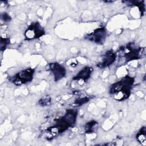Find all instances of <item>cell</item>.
Listing matches in <instances>:
<instances>
[{
    "label": "cell",
    "mask_w": 146,
    "mask_h": 146,
    "mask_svg": "<svg viewBox=\"0 0 146 146\" xmlns=\"http://www.w3.org/2000/svg\"><path fill=\"white\" fill-rule=\"evenodd\" d=\"M116 54L112 50L106 51L102 55L101 60L96 64L100 68H104L112 65L116 59Z\"/></svg>",
    "instance_id": "ba28073f"
},
{
    "label": "cell",
    "mask_w": 146,
    "mask_h": 146,
    "mask_svg": "<svg viewBox=\"0 0 146 146\" xmlns=\"http://www.w3.org/2000/svg\"><path fill=\"white\" fill-rule=\"evenodd\" d=\"M1 19L3 20L5 22H9L11 21V18L7 13H3L1 14Z\"/></svg>",
    "instance_id": "2e32d148"
},
{
    "label": "cell",
    "mask_w": 146,
    "mask_h": 146,
    "mask_svg": "<svg viewBox=\"0 0 146 146\" xmlns=\"http://www.w3.org/2000/svg\"><path fill=\"white\" fill-rule=\"evenodd\" d=\"M51 102V97L49 96H44L42 97L38 102V104L40 106H48L50 105Z\"/></svg>",
    "instance_id": "4fadbf2b"
},
{
    "label": "cell",
    "mask_w": 146,
    "mask_h": 146,
    "mask_svg": "<svg viewBox=\"0 0 146 146\" xmlns=\"http://www.w3.org/2000/svg\"><path fill=\"white\" fill-rule=\"evenodd\" d=\"M10 44L9 38H1V51H5L7 46Z\"/></svg>",
    "instance_id": "5bb4252c"
},
{
    "label": "cell",
    "mask_w": 146,
    "mask_h": 146,
    "mask_svg": "<svg viewBox=\"0 0 146 146\" xmlns=\"http://www.w3.org/2000/svg\"><path fill=\"white\" fill-rule=\"evenodd\" d=\"M77 116V110L72 108L67 109L64 115L57 119L55 123L48 127L46 131L53 136L60 134L68 128L74 127L76 121Z\"/></svg>",
    "instance_id": "6da1fadb"
},
{
    "label": "cell",
    "mask_w": 146,
    "mask_h": 146,
    "mask_svg": "<svg viewBox=\"0 0 146 146\" xmlns=\"http://www.w3.org/2000/svg\"><path fill=\"white\" fill-rule=\"evenodd\" d=\"M35 72V69L26 68L17 72L13 76L9 78V81L16 86H21L26 84L33 80Z\"/></svg>",
    "instance_id": "3957f363"
},
{
    "label": "cell",
    "mask_w": 146,
    "mask_h": 146,
    "mask_svg": "<svg viewBox=\"0 0 146 146\" xmlns=\"http://www.w3.org/2000/svg\"><path fill=\"white\" fill-rule=\"evenodd\" d=\"M107 31L105 27H100L95 29L92 32L86 34L84 38L96 44L102 45L106 39Z\"/></svg>",
    "instance_id": "8992f818"
},
{
    "label": "cell",
    "mask_w": 146,
    "mask_h": 146,
    "mask_svg": "<svg viewBox=\"0 0 146 146\" xmlns=\"http://www.w3.org/2000/svg\"><path fill=\"white\" fill-rule=\"evenodd\" d=\"M90 99L88 97H84V98H79L75 100L74 104H75V106H82V105L86 104V103L90 101Z\"/></svg>",
    "instance_id": "9a60e30c"
},
{
    "label": "cell",
    "mask_w": 146,
    "mask_h": 146,
    "mask_svg": "<svg viewBox=\"0 0 146 146\" xmlns=\"http://www.w3.org/2000/svg\"><path fill=\"white\" fill-rule=\"evenodd\" d=\"M48 65L49 70L53 75L55 82H58L65 77L66 69L64 66L57 62L50 63Z\"/></svg>",
    "instance_id": "52a82bcc"
},
{
    "label": "cell",
    "mask_w": 146,
    "mask_h": 146,
    "mask_svg": "<svg viewBox=\"0 0 146 146\" xmlns=\"http://www.w3.org/2000/svg\"><path fill=\"white\" fill-rule=\"evenodd\" d=\"M142 48L136 47L134 43H129L126 46H123L120 47V50L124 52L123 57L125 58L126 63L133 60H137L141 58L142 55Z\"/></svg>",
    "instance_id": "277c9868"
},
{
    "label": "cell",
    "mask_w": 146,
    "mask_h": 146,
    "mask_svg": "<svg viewBox=\"0 0 146 146\" xmlns=\"http://www.w3.org/2000/svg\"><path fill=\"white\" fill-rule=\"evenodd\" d=\"M136 140L138 142L143 145L146 144V128L145 127H142L136 136Z\"/></svg>",
    "instance_id": "8fae6325"
},
{
    "label": "cell",
    "mask_w": 146,
    "mask_h": 146,
    "mask_svg": "<svg viewBox=\"0 0 146 146\" xmlns=\"http://www.w3.org/2000/svg\"><path fill=\"white\" fill-rule=\"evenodd\" d=\"M92 71L93 68L92 67L90 66H86L72 78V80L78 82H82L83 84L90 78Z\"/></svg>",
    "instance_id": "9c48e42d"
},
{
    "label": "cell",
    "mask_w": 146,
    "mask_h": 146,
    "mask_svg": "<svg viewBox=\"0 0 146 146\" xmlns=\"http://www.w3.org/2000/svg\"><path fill=\"white\" fill-rule=\"evenodd\" d=\"M123 2L126 3L128 6H137L140 11L141 15L143 16L145 11V5L144 1H123Z\"/></svg>",
    "instance_id": "30bf717a"
},
{
    "label": "cell",
    "mask_w": 146,
    "mask_h": 146,
    "mask_svg": "<svg viewBox=\"0 0 146 146\" xmlns=\"http://www.w3.org/2000/svg\"><path fill=\"white\" fill-rule=\"evenodd\" d=\"M97 122L95 120L90 121L88 123H87L84 126L85 132L87 133H90L93 132L94 127L97 124Z\"/></svg>",
    "instance_id": "7c38bea8"
},
{
    "label": "cell",
    "mask_w": 146,
    "mask_h": 146,
    "mask_svg": "<svg viewBox=\"0 0 146 146\" xmlns=\"http://www.w3.org/2000/svg\"><path fill=\"white\" fill-rule=\"evenodd\" d=\"M133 83L134 78L127 75L112 84L109 88V93L116 100L124 101L130 96Z\"/></svg>",
    "instance_id": "7a4b0ae2"
},
{
    "label": "cell",
    "mask_w": 146,
    "mask_h": 146,
    "mask_svg": "<svg viewBox=\"0 0 146 146\" xmlns=\"http://www.w3.org/2000/svg\"><path fill=\"white\" fill-rule=\"evenodd\" d=\"M45 34V30L38 22L31 23L24 33L25 40H31L38 39Z\"/></svg>",
    "instance_id": "5b68a950"
}]
</instances>
